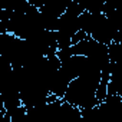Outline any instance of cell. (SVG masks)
<instances>
[{
  "label": "cell",
  "mask_w": 122,
  "mask_h": 122,
  "mask_svg": "<svg viewBox=\"0 0 122 122\" xmlns=\"http://www.w3.org/2000/svg\"><path fill=\"white\" fill-rule=\"evenodd\" d=\"M82 7L91 13H103V6L106 0H78Z\"/></svg>",
  "instance_id": "1"
},
{
  "label": "cell",
  "mask_w": 122,
  "mask_h": 122,
  "mask_svg": "<svg viewBox=\"0 0 122 122\" xmlns=\"http://www.w3.org/2000/svg\"><path fill=\"white\" fill-rule=\"evenodd\" d=\"M52 2H55V0H43V5H46V3H52Z\"/></svg>",
  "instance_id": "4"
},
{
  "label": "cell",
  "mask_w": 122,
  "mask_h": 122,
  "mask_svg": "<svg viewBox=\"0 0 122 122\" xmlns=\"http://www.w3.org/2000/svg\"><path fill=\"white\" fill-rule=\"evenodd\" d=\"M27 2L30 3V5H33V6H36V7H42L43 6V0H27Z\"/></svg>",
  "instance_id": "3"
},
{
  "label": "cell",
  "mask_w": 122,
  "mask_h": 122,
  "mask_svg": "<svg viewBox=\"0 0 122 122\" xmlns=\"http://www.w3.org/2000/svg\"><path fill=\"white\" fill-rule=\"evenodd\" d=\"M89 35L83 30V29H81V30H78L75 35H73V37H72V45H75V43H78V42H81V40H83V39H86Z\"/></svg>",
  "instance_id": "2"
}]
</instances>
